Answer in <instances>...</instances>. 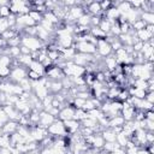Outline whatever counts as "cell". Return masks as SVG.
<instances>
[{"label": "cell", "instance_id": "6da1fadb", "mask_svg": "<svg viewBox=\"0 0 154 154\" xmlns=\"http://www.w3.org/2000/svg\"><path fill=\"white\" fill-rule=\"evenodd\" d=\"M20 45L28 47L31 52L38 51V49H41L42 47L47 46V45H45L42 41H40L36 36H28V35L20 36Z\"/></svg>", "mask_w": 154, "mask_h": 154}, {"label": "cell", "instance_id": "7a4b0ae2", "mask_svg": "<svg viewBox=\"0 0 154 154\" xmlns=\"http://www.w3.org/2000/svg\"><path fill=\"white\" fill-rule=\"evenodd\" d=\"M48 135H51L52 137H65L66 135H69L65 130L64 123L59 119H55L48 128H47Z\"/></svg>", "mask_w": 154, "mask_h": 154}, {"label": "cell", "instance_id": "3957f363", "mask_svg": "<svg viewBox=\"0 0 154 154\" xmlns=\"http://www.w3.org/2000/svg\"><path fill=\"white\" fill-rule=\"evenodd\" d=\"M28 75V69L23 67V66H16L11 70V73H10V81L13 82V83H19L22 79H24Z\"/></svg>", "mask_w": 154, "mask_h": 154}, {"label": "cell", "instance_id": "277c9868", "mask_svg": "<svg viewBox=\"0 0 154 154\" xmlns=\"http://www.w3.org/2000/svg\"><path fill=\"white\" fill-rule=\"evenodd\" d=\"M96 53L102 58V57H108L112 53L111 49V45L106 41V40H99L97 45H96Z\"/></svg>", "mask_w": 154, "mask_h": 154}, {"label": "cell", "instance_id": "5b68a950", "mask_svg": "<svg viewBox=\"0 0 154 154\" xmlns=\"http://www.w3.org/2000/svg\"><path fill=\"white\" fill-rule=\"evenodd\" d=\"M73 116H75V108L71 105H67V106H65L64 108L60 109L58 119L61 120V122H65V120L73 119Z\"/></svg>", "mask_w": 154, "mask_h": 154}, {"label": "cell", "instance_id": "8992f818", "mask_svg": "<svg viewBox=\"0 0 154 154\" xmlns=\"http://www.w3.org/2000/svg\"><path fill=\"white\" fill-rule=\"evenodd\" d=\"M54 120H55V118H54L53 116H51L48 112L41 111V112H40V120H38V124H37V125L47 129Z\"/></svg>", "mask_w": 154, "mask_h": 154}, {"label": "cell", "instance_id": "52a82bcc", "mask_svg": "<svg viewBox=\"0 0 154 154\" xmlns=\"http://www.w3.org/2000/svg\"><path fill=\"white\" fill-rule=\"evenodd\" d=\"M64 123V126H65V130L69 135H72L75 132H78L79 129H81V123L75 120V119H70V120H65L63 122Z\"/></svg>", "mask_w": 154, "mask_h": 154}, {"label": "cell", "instance_id": "ba28073f", "mask_svg": "<svg viewBox=\"0 0 154 154\" xmlns=\"http://www.w3.org/2000/svg\"><path fill=\"white\" fill-rule=\"evenodd\" d=\"M103 65L106 66V70H108V71H114V69L118 66V63H117V59L114 58V55H112V54H109L108 57H106L105 59H103Z\"/></svg>", "mask_w": 154, "mask_h": 154}, {"label": "cell", "instance_id": "9c48e42d", "mask_svg": "<svg viewBox=\"0 0 154 154\" xmlns=\"http://www.w3.org/2000/svg\"><path fill=\"white\" fill-rule=\"evenodd\" d=\"M18 122H13V120H8L4 126H2V132L6 135H12L17 131L18 128Z\"/></svg>", "mask_w": 154, "mask_h": 154}, {"label": "cell", "instance_id": "30bf717a", "mask_svg": "<svg viewBox=\"0 0 154 154\" xmlns=\"http://www.w3.org/2000/svg\"><path fill=\"white\" fill-rule=\"evenodd\" d=\"M29 70H31V71L38 73L41 77H43L45 73H46V69H45V66H43L41 63L36 61V60H32V63H31L30 66H29Z\"/></svg>", "mask_w": 154, "mask_h": 154}, {"label": "cell", "instance_id": "8fae6325", "mask_svg": "<svg viewBox=\"0 0 154 154\" xmlns=\"http://www.w3.org/2000/svg\"><path fill=\"white\" fill-rule=\"evenodd\" d=\"M101 136L106 142H116V134L112 131V129H105L101 131Z\"/></svg>", "mask_w": 154, "mask_h": 154}, {"label": "cell", "instance_id": "7c38bea8", "mask_svg": "<svg viewBox=\"0 0 154 154\" xmlns=\"http://www.w3.org/2000/svg\"><path fill=\"white\" fill-rule=\"evenodd\" d=\"M103 144H105V140L102 138L101 132L100 134H94V140H93L91 147L95 148V149H102Z\"/></svg>", "mask_w": 154, "mask_h": 154}, {"label": "cell", "instance_id": "4fadbf2b", "mask_svg": "<svg viewBox=\"0 0 154 154\" xmlns=\"http://www.w3.org/2000/svg\"><path fill=\"white\" fill-rule=\"evenodd\" d=\"M136 37L141 41V42H148L153 36L146 30V29H142V30H138L136 31Z\"/></svg>", "mask_w": 154, "mask_h": 154}, {"label": "cell", "instance_id": "5bb4252c", "mask_svg": "<svg viewBox=\"0 0 154 154\" xmlns=\"http://www.w3.org/2000/svg\"><path fill=\"white\" fill-rule=\"evenodd\" d=\"M49 91L53 93V95L60 93L63 90V84H61V81H51V85H49Z\"/></svg>", "mask_w": 154, "mask_h": 154}, {"label": "cell", "instance_id": "9a60e30c", "mask_svg": "<svg viewBox=\"0 0 154 154\" xmlns=\"http://www.w3.org/2000/svg\"><path fill=\"white\" fill-rule=\"evenodd\" d=\"M76 25H79V26H90V14L88 13H84L82 17H79L76 23Z\"/></svg>", "mask_w": 154, "mask_h": 154}, {"label": "cell", "instance_id": "2e32d148", "mask_svg": "<svg viewBox=\"0 0 154 154\" xmlns=\"http://www.w3.org/2000/svg\"><path fill=\"white\" fill-rule=\"evenodd\" d=\"M125 123L124 118L119 114V116H116L114 118L109 119V128H114V126H123Z\"/></svg>", "mask_w": 154, "mask_h": 154}, {"label": "cell", "instance_id": "e0dca14e", "mask_svg": "<svg viewBox=\"0 0 154 154\" xmlns=\"http://www.w3.org/2000/svg\"><path fill=\"white\" fill-rule=\"evenodd\" d=\"M140 19H142L146 24H154V13L142 12L141 16H140Z\"/></svg>", "mask_w": 154, "mask_h": 154}, {"label": "cell", "instance_id": "ac0fdd59", "mask_svg": "<svg viewBox=\"0 0 154 154\" xmlns=\"http://www.w3.org/2000/svg\"><path fill=\"white\" fill-rule=\"evenodd\" d=\"M119 148H120V146L117 142H105V144L102 147V149L106 150L107 153H112V152H114V150H117Z\"/></svg>", "mask_w": 154, "mask_h": 154}, {"label": "cell", "instance_id": "d6986e66", "mask_svg": "<svg viewBox=\"0 0 154 154\" xmlns=\"http://www.w3.org/2000/svg\"><path fill=\"white\" fill-rule=\"evenodd\" d=\"M111 26H112V23H111L109 20L105 19V18L101 19V22H100V24H99V29H100L101 31H103L105 34H108V32H109Z\"/></svg>", "mask_w": 154, "mask_h": 154}, {"label": "cell", "instance_id": "ffe728a7", "mask_svg": "<svg viewBox=\"0 0 154 154\" xmlns=\"http://www.w3.org/2000/svg\"><path fill=\"white\" fill-rule=\"evenodd\" d=\"M128 141H129V138L123 134V131H122V132H119V134L116 136V142H117L122 148H125V146H126Z\"/></svg>", "mask_w": 154, "mask_h": 154}, {"label": "cell", "instance_id": "44dd1931", "mask_svg": "<svg viewBox=\"0 0 154 154\" xmlns=\"http://www.w3.org/2000/svg\"><path fill=\"white\" fill-rule=\"evenodd\" d=\"M11 147V141H10V135L2 134L0 136V148H8Z\"/></svg>", "mask_w": 154, "mask_h": 154}, {"label": "cell", "instance_id": "7402d4cb", "mask_svg": "<svg viewBox=\"0 0 154 154\" xmlns=\"http://www.w3.org/2000/svg\"><path fill=\"white\" fill-rule=\"evenodd\" d=\"M29 16L31 17V19L37 24V23H40L41 20H42V18H43V16L40 13V12H37L36 10H31L30 12H29Z\"/></svg>", "mask_w": 154, "mask_h": 154}, {"label": "cell", "instance_id": "603a6c76", "mask_svg": "<svg viewBox=\"0 0 154 154\" xmlns=\"http://www.w3.org/2000/svg\"><path fill=\"white\" fill-rule=\"evenodd\" d=\"M146 23L142 20V19H137V20H135L132 24H131V28L135 30V31H138V30H142V29H144L146 28Z\"/></svg>", "mask_w": 154, "mask_h": 154}, {"label": "cell", "instance_id": "cb8c5ba5", "mask_svg": "<svg viewBox=\"0 0 154 154\" xmlns=\"http://www.w3.org/2000/svg\"><path fill=\"white\" fill-rule=\"evenodd\" d=\"M12 64V58L8 55H0V66H10Z\"/></svg>", "mask_w": 154, "mask_h": 154}, {"label": "cell", "instance_id": "d4e9b609", "mask_svg": "<svg viewBox=\"0 0 154 154\" xmlns=\"http://www.w3.org/2000/svg\"><path fill=\"white\" fill-rule=\"evenodd\" d=\"M10 14H11V11H10L8 5L0 7V18H7Z\"/></svg>", "mask_w": 154, "mask_h": 154}, {"label": "cell", "instance_id": "484cf974", "mask_svg": "<svg viewBox=\"0 0 154 154\" xmlns=\"http://www.w3.org/2000/svg\"><path fill=\"white\" fill-rule=\"evenodd\" d=\"M8 120H10V119H8V117L6 116V113L4 112L2 107H0V128H2Z\"/></svg>", "mask_w": 154, "mask_h": 154}, {"label": "cell", "instance_id": "4316f807", "mask_svg": "<svg viewBox=\"0 0 154 154\" xmlns=\"http://www.w3.org/2000/svg\"><path fill=\"white\" fill-rule=\"evenodd\" d=\"M26 77H28L30 81H38V79L41 78V76H40L38 73H36V72H34V71H31V70H28Z\"/></svg>", "mask_w": 154, "mask_h": 154}, {"label": "cell", "instance_id": "83f0119b", "mask_svg": "<svg viewBox=\"0 0 154 154\" xmlns=\"http://www.w3.org/2000/svg\"><path fill=\"white\" fill-rule=\"evenodd\" d=\"M19 49H20V54H24V55H29V54H31V51H30L28 47H25V46H20Z\"/></svg>", "mask_w": 154, "mask_h": 154}, {"label": "cell", "instance_id": "f1b7e54d", "mask_svg": "<svg viewBox=\"0 0 154 154\" xmlns=\"http://www.w3.org/2000/svg\"><path fill=\"white\" fill-rule=\"evenodd\" d=\"M25 154H40V149H35V150H29Z\"/></svg>", "mask_w": 154, "mask_h": 154}, {"label": "cell", "instance_id": "f546056e", "mask_svg": "<svg viewBox=\"0 0 154 154\" xmlns=\"http://www.w3.org/2000/svg\"><path fill=\"white\" fill-rule=\"evenodd\" d=\"M137 154H150V153H148L146 149H142V148H140L138 149V153Z\"/></svg>", "mask_w": 154, "mask_h": 154}, {"label": "cell", "instance_id": "4dcf8cb0", "mask_svg": "<svg viewBox=\"0 0 154 154\" xmlns=\"http://www.w3.org/2000/svg\"><path fill=\"white\" fill-rule=\"evenodd\" d=\"M2 134H4V132H2V128H0V136H1Z\"/></svg>", "mask_w": 154, "mask_h": 154}, {"label": "cell", "instance_id": "1f68e13d", "mask_svg": "<svg viewBox=\"0 0 154 154\" xmlns=\"http://www.w3.org/2000/svg\"><path fill=\"white\" fill-rule=\"evenodd\" d=\"M0 107H1V106H0Z\"/></svg>", "mask_w": 154, "mask_h": 154}]
</instances>
